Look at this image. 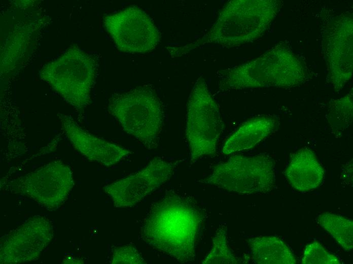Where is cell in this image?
Here are the masks:
<instances>
[{
  "mask_svg": "<svg viewBox=\"0 0 353 264\" xmlns=\"http://www.w3.org/2000/svg\"><path fill=\"white\" fill-rule=\"evenodd\" d=\"M111 263H146V261L135 247L127 245L115 248L112 256Z\"/></svg>",
  "mask_w": 353,
  "mask_h": 264,
  "instance_id": "18",
  "label": "cell"
},
{
  "mask_svg": "<svg viewBox=\"0 0 353 264\" xmlns=\"http://www.w3.org/2000/svg\"><path fill=\"white\" fill-rule=\"evenodd\" d=\"M328 120L332 133L338 136L350 125L352 121V93L331 103Z\"/></svg>",
  "mask_w": 353,
  "mask_h": 264,
  "instance_id": "15",
  "label": "cell"
},
{
  "mask_svg": "<svg viewBox=\"0 0 353 264\" xmlns=\"http://www.w3.org/2000/svg\"><path fill=\"white\" fill-rule=\"evenodd\" d=\"M53 237V224L48 218L40 215L29 218L1 239V263L36 260Z\"/></svg>",
  "mask_w": 353,
  "mask_h": 264,
  "instance_id": "9",
  "label": "cell"
},
{
  "mask_svg": "<svg viewBox=\"0 0 353 264\" xmlns=\"http://www.w3.org/2000/svg\"><path fill=\"white\" fill-rule=\"evenodd\" d=\"M279 123L271 116L253 118L242 124L225 141L222 152L229 155L251 149L275 131Z\"/></svg>",
  "mask_w": 353,
  "mask_h": 264,
  "instance_id": "12",
  "label": "cell"
},
{
  "mask_svg": "<svg viewBox=\"0 0 353 264\" xmlns=\"http://www.w3.org/2000/svg\"><path fill=\"white\" fill-rule=\"evenodd\" d=\"M176 164V162L155 157L143 169L105 185L103 190L115 207H133L167 181Z\"/></svg>",
  "mask_w": 353,
  "mask_h": 264,
  "instance_id": "8",
  "label": "cell"
},
{
  "mask_svg": "<svg viewBox=\"0 0 353 264\" xmlns=\"http://www.w3.org/2000/svg\"><path fill=\"white\" fill-rule=\"evenodd\" d=\"M223 124L218 107L204 81L199 78L189 96L186 137L191 163L205 156H214Z\"/></svg>",
  "mask_w": 353,
  "mask_h": 264,
  "instance_id": "5",
  "label": "cell"
},
{
  "mask_svg": "<svg viewBox=\"0 0 353 264\" xmlns=\"http://www.w3.org/2000/svg\"><path fill=\"white\" fill-rule=\"evenodd\" d=\"M108 109L126 133L149 149L157 147L164 114L151 87L145 85L114 93L109 100Z\"/></svg>",
  "mask_w": 353,
  "mask_h": 264,
  "instance_id": "2",
  "label": "cell"
},
{
  "mask_svg": "<svg viewBox=\"0 0 353 264\" xmlns=\"http://www.w3.org/2000/svg\"><path fill=\"white\" fill-rule=\"evenodd\" d=\"M303 264H341V260L336 255L327 251L317 242L307 244L301 259Z\"/></svg>",
  "mask_w": 353,
  "mask_h": 264,
  "instance_id": "17",
  "label": "cell"
},
{
  "mask_svg": "<svg viewBox=\"0 0 353 264\" xmlns=\"http://www.w3.org/2000/svg\"><path fill=\"white\" fill-rule=\"evenodd\" d=\"M60 119L62 129L74 148L90 161L110 167L131 153L119 145L85 130L70 116L60 115Z\"/></svg>",
  "mask_w": 353,
  "mask_h": 264,
  "instance_id": "10",
  "label": "cell"
},
{
  "mask_svg": "<svg viewBox=\"0 0 353 264\" xmlns=\"http://www.w3.org/2000/svg\"><path fill=\"white\" fill-rule=\"evenodd\" d=\"M103 24L118 49L122 52H148L159 41V32L150 17L136 7H130L106 16Z\"/></svg>",
  "mask_w": 353,
  "mask_h": 264,
  "instance_id": "6",
  "label": "cell"
},
{
  "mask_svg": "<svg viewBox=\"0 0 353 264\" xmlns=\"http://www.w3.org/2000/svg\"><path fill=\"white\" fill-rule=\"evenodd\" d=\"M252 257L258 264H295L296 260L291 248L275 236H258L249 239Z\"/></svg>",
  "mask_w": 353,
  "mask_h": 264,
  "instance_id": "13",
  "label": "cell"
},
{
  "mask_svg": "<svg viewBox=\"0 0 353 264\" xmlns=\"http://www.w3.org/2000/svg\"><path fill=\"white\" fill-rule=\"evenodd\" d=\"M316 222L335 240L346 252L353 248V221L342 215L329 212L322 213Z\"/></svg>",
  "mask_w": 353,
  "mask_h": 264,
  "instance_id": "14",
  "label": "cell"
},
{
  "mask_svg": "<svg viewBox=\"0 0 353 264\" xmlns=\"http://www.w3.org/2000/svg\"><path fill=\"white\" fill-rule=\"evenodd\" d=\"M97 67L91 54L74 48L45 65L40 76L67 103L80 109L90 101Z\"/></svg>",
  "mask_w": 353,
  "mask_h": 264,
  "instance_id": "3",
  "label": "cell"
},
{
  "mask_svg": "<svg viewBox=\"0 0 353 264\" xmlns=\"http://www.w3.org/2000/svg\"><path fill=\"white\" fill-rule=\"evenodd\" d=\"M284 174L293 188L306 192L321 185L325 171L315 153L309 148L303 147L291 155Z\"/></svg>",
  "mask_w": 353,
  "mask_h": 264,
  "instance_id": "11",
  "label": "cell"
},
{
  "mask_svg": "<svg viewBox=\"0 0 353 264\" xmlns=\"http://www.w3.org/2000/svg\"><path fill=\"white\" fill-rule=\"evenodd\" d=\"M202 219L191 200L169 191L151 205L142 224L141 238L176 261L190 262L196 257Z\"/></svg>",
  "mask_w": 353,
  "mask_h": 264,
  "instance_id": "1",
  "label": "cell"
},
{
  "mask_svg": "<svg viewBox=\"0 0 353 264\" xmlns=\"http://www.w3.org/2000/svg\"><path fill=\"white\" fill-rule=\"evenodd\" d=\"M227 227L221 224L217 229L213 239V247L209 254L203 260L204 264H236L241 263L239 258L236 256L227 245Z\"/></svg>",
  "mask_w": 353,
  "mask_h": 264,
  "instance_id": "16",
  "label": "cell"
},
{
  "mask_svg": "<svg viewBox=\"0 0 353 264\" xmlns=\"http://www.w3.org/2000/svg\"><path fill=\"white\" fill-rule=\"evenodd\" d=\"M19 190L49 211L59 208L74 185L73 173L60 161L48 162L21 177Z\"/></svg>",
  "mask_w": 353,
  "mask_h": 264,
  "instance_id": "7",
  "label": "cell"
},
{
  "mask_svg": "<svg viewBox=\"0 0 353 264\" xmlns=\"http://www.w3.org/2000/svg\"><path fill=\"white\" fill-rule=\"evenodd\" d=\"M274 159L267 154L234 155L218 163L212 173L200 182L244 194L265 193L275 184Z\"/></svg>",
  "mask_w": 353,
  "mask_h": 264,
  "instance_id": "4",
  "label": "cell"
}]
</instances>
